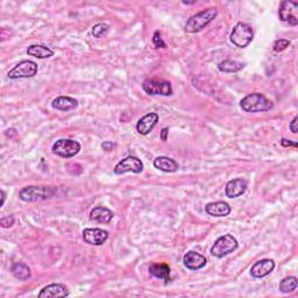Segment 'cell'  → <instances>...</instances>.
Listing matches in <instances>:
<instances>
[{
    "label": "cell",
    "instance_id": "cb8c5ba5",
    "mask_svg": "<svg viewBox=\"0 0 298 298\" xmlns=\"http://www.w3.org/2000/svg\"><path fill=\"white\" fill-rule=\"evenodd\" d=\"M11 272H12L15 278H18L20 281H26L30 277V269L25 263H15V265H13L12 269H11Z\"/></svg>",
    "mask_w": 298,
    "mask_h": 298
},
{
    "label": "cell",
    "instance_id": "ba28073f",
    "mask_svg": "<svg viewBox=\"0 0 298 298\" xmlns=\"http://www.w3.org/2000/svg\"><path fill=\"white\" fill-rule=\"evenodd\" d=\"M37 64L33 61H22L18 63L13 69H11L7 73L9 78L19 79V78H29L35 76L37 73Z\"/></svg>",
    "mask_w": 298,
    "mask_h": 298
},
{
    "label": "cell",
    "instance_id": "3957f363",
    "mask_svg": "<svg viewBox=\"0 0 298 298\" xmlns=\"http://www.w3.org/2000/svg\"><path fill=\"white\" fill-rule=\"evenodd\" d=\"M217 9L216 7H210L202 11V12L197 13L189 19L187 25H185V32L187 33H198L203 30L208 24L214 21V19L217 17Z\"/></svg>",
    "mask_w": 298,
    "mask_h": 298
},
{
    "label": "cell",
    "instance_id": "d6986e66",
    "mask_svg": "<svg viewBox=\"0 0 298 298\" xmlns=\"http://www.w3.org/2000/svg\"><path fill=\"white\" fill-rule=\"evenodd\" d=\"M154 167L164 173H175L179 169V163L167 156H158L154 160Z\"/></svg>",
    "mask_w": 298,
    "mask_h": 298
},
{
    "label": "cell",
    "instance_id": "603a6c76",
    "mask_svg": "<svg viewBox=\"0 0 298 298\" xmlns=\"http://www.w3.org/2000/svg\"><path fill=\"white\" fill-rule=\"evenodd\" d=\"M245 67L241 62L238 61H233V60H225L223 62H220L218 64V69L222 72H227V73H233V72H238L241 70V69Z\"/></svg>",
    "mask_w": 298,
    "mask_h": 298
},
{
    "label": "cell",
    "instance_id": "2e32d148",
    "mask_svg": "<svg viewBox=\"0 0 298 298\" xmlns=\"http://www.w3.org/2000/svg\"><path fill=\"white\" fill-rule=\"evenodd\" d=\"M205 211L212 217H226L231 214V206L225 202H214L205 205Z\"/></svg>",
    "mask_w": 298,
    "mask_h": 298
},
{
    "label": "cell",
    "instance_id": "44dd1931",
    "mask_svg": "<svg viewBox=\"0 0 298 298\" xmlns=\"http://www.w3.org/2000/svg\"><path fill=\"white\" fill-rule=\"evenodd\" d=\"M27 54L29 56L36 57V59H48V57H52L54 55V52L50 48L46 47V46L42 45H32L30 47L27 49Z\"/></svg>",
    "mask_w": 298,
    "mask_h": 298
},
{
    "label": "cell",
    "instance_id": "9c48e42d",
    "mask_svg": "<svg viewBox=\"0 0 298 298\" xmlns=\"http://www.w3.org/2000/svg\"><path fill=\"white\" fill-rule=\"evenodd\" d=\"M143 170V163L140 158L135 156H127L119 162L114 167V173L117 175H122L125 173L140 174Z\"/></svg>",
    "mask_w": 298,
    "mask_h": 298
},
{
    "label": "cell",
    "instance_id": "6da1fadb",
    "mask_svg": "<svg viewBox=\"0 0 298 298\" xmlns=\"http://www.w3.org/2000/svg\"><path fill=\"white\" fill-rule=\"evenodd\" d=\"M240 107L242 108V111L248 112V113H258V112L272 110L274 103L261 94H251L241 99Z\"/></svg>",
    "mask_w": 298,
    "mask_h": 298
},
{
    "label": "cell",
    "instance_id": "4316f807",
    "mask_svg": "<svg viewBox=\"0 0 298 298\" xmlns=\"http://www.w3.org/2000/svg\"><path fill=\"white\" fill-rule=\"evenodd\" d=\"M290 46V41L289 40H285V38H280V40H276L274 42V46L273 48L276 53H281L285 50Z\"/></svg>",
    "mask_w": 298,
    "mask_h": 298
},
{
    "label": "cell",
    "instance_id": "836d02e7",
    "mask_svg": "<svg viewBox=\"0 0 298 298\" xmlns=\"http://www.w3.org/2000/svg\"><path fill=\"white\" fill-rule=\"evenodd\" d=\"M5 198H6V193L4 190H2V205H0V206H3L4 203H5Z\"/></svg>",
    "mask_w": 298,
    "mask_h": 298
},
{
    "label": "cell",
    "instance_id": "7a4b0ae2",
    "mask_svg": "<svg viewBox=\"0 0 298 298\" xmlns=\"http://www.w3.org/2000/svg\"><path fill=\"white\" fill-rule=\"evenodd\" d=\"M55 188L53 187H46V185H30V187H26L21 189V191L19 192V198L22 202L27 203H33V202H40V200H45L55 195Z\"/></svg>",
    "mask_w": 298,
    "mask_h": 298
},
{
    "label": "cell",
    "instance_id": "9a60e30c",
    "mask_svg": "<svg viewBox=\"0 0 298 298\" xmlns=\"http://www.w3.org/2000/svg\"><path fill=\"white\" fill-rule=\"evenodd\" d=\"M69 296V290L67 286L61 283H53L45 286L38 293L40 298H48V297H67Z\"/></svg>",
    "mask_w": 298,
    "mask_h": 298
},
{
    "label": "cell",
    "instance_id": "7402d4cb",
    "mask_svg": "<svg viewBox=\"0 0 298 298\" xmlns=\"http://www.w3.org/2000/svg\"><path fill=\"white\" fill-rule=\"evenodd\" d=\"M297 9H298V3H296V2H288V0L282 2L281 6H280V11H278L280 19L282 21L288 22L289 19L295 15V14H292V11L297 10Z\"/></svg>",
    "mask_w": 298,
    "mask_h": 298
},
{
    "label": "cell",
    "instance_id": "d6a6232c",
    "mask_svg": "<svg viewBox=\"0 0 298 298\" xmlns=\"http://www.w3.org/2000/svg\"><path fill=\"white\" fill-rule=\"evenodd\" d=\"M168 134H169V130L168 129H163L161 131V140L165 142L168 140Z\"/></svg>",
    "mask_w": 298,
    "mask_h": 298
},
{
    "label": "cell",
    "instance_id": "83f0119b",
    "mask_svg": "<svg viewBox=\"0 0 298 298\" xmlns=\"http://www.w3.org/2000/svg\"><path fill=\"white\" fill-rule=\"evenodd\" d=\"M153 44L157 48H165V47H167L165 42L163 40H162L161 33L158 32V30H156V32L154 33V35H153Z\"/></svg>",
    "mask_w": 298,
    "mask_h": 298
},
{
    "label": "cell",
    "instance_id": "ac0fdd59",
    "mask_svg": "<svg viewBox=\"0 0 298 298\" xmlns=\"http://www.w3.org/2000/svg\"><path fill=\"white\" fill-rule=\"evenodd\" d=\"M114 214L111 210H108L107 207L104 206H97L90 214V219L92 222L100 223V224H108L113 218Z\"/></svg>",
    "mask_w": 298,
    "mask_h": 298
},
{
    "label": "cell",
    "instance_id": "7c38bea8",
    "mask_svg": "<svg viewBox=\"0 0 298 298\" xmlns=\"http://www.w3.org/2000/svg\"><path fill=\"white\" fill-rule=\"evenodd\" d=\"M184 266L190 270H198L202 269L206 265V258L203 257L202 254L197 253V251H188L183 258Z\"/></svg>",
    "mask_w": 298,
    "mask_h": 298
},
{
    "label": "cell",
    "instance_id": "484cf974",
    "mask_svg": "<svg viewBox=\"0 0 298 298\" xmlns=\"http://www.w3.org/2000/svg\"><path fill=\"white\" fill-rule=\"evenodd\" d=\"M108 30V26L106 24H103V22H100V24H97L96 26H94V28H92V35L95 37H102L105 35Z\"/></svg>",
    "mask_w": 298,
    "mask_h": 298
},
{
    "label": "cell",
    "instance_id": "52a82bcc",
    "mask_svg": "<svg viewBox=\"0 0 298 298\" xmlns=\"http://www.w3.org/2000/svg\"><path fill=\"white\" fill-rule=\"evenodd\" d=\"M142 89L146 94L152 96H172L173 95V88L172 84L167 80H162L157 78H150L146 79L142 83Z\"/></svg>",
    "mask_w": 298,
    "mask_h": 298
},
{
    "label": "cell",
    "instance_id": "8992f818",
    "mask_svg": "<svg viewBox=\"0 0 298 298\" xmlns=\"http://www.w3.org/2000/svg\"><path fill=\"white\" fill-rule=\"evenodd\" d=\"M238 248V240L233 235L226 234L216 240L215 245L212 246L211 254L216 258H224L231 254Z\"/></svg>",
    "mask_w": 298,
    "mask_h": 298
},
{
    "label": "cell",
    "instance_id": "f1b7e54d",
    "mask_svg": "<svg viewBox=\"0 0 298 298\" xmlns=\"http://www.w3.org/2000/svg\"><path fill=\"white\" fill-rule=\"evenodd\" d=\"M14 224V217L13 216H9V217H4L0 220V225L4 228H9V227H12Z\"/></svg>",
    "mask_w": 298,
    "mask_h": 298
},
{
    "label": "cell",
    "instance_id": "30bf717a",
    "mask_svg": "<svg viewBox=\"0 0 298 298\" xmlns=\"http://www.w3.org/2000/svg\"><path fill=\"white\" fill-rule=\"evenodd\" d=\"M84 241L92 246H102L108 239V232L102 228H85L83 231Z\"/></svg>",
    "mask_w": 298,
    "mask_h": 298
},
{
    "label": "cell",
    "instance_id": "4fadbf2b",
    "mask_svg": "<svg viewBox=\"0 0 298 298\" xmlns=\"http://www.w3.org/2000/svg\"><path fill=\"white\" fill-rule=\"evenodd\" d=\"M247 190V182L242 179H235L228 182L225 188V193L228 198H237L243 195Z\"/></svg>",
    "mask_w": 298,
    "mask_h": 298
},
{
    "label": "cell",
    "instance_id": "4dcf8cb0",
    "mask_svg": "<svg viewBox=\"0 0 298 298\" xmlns=\"http://www.w3.org/2000/svg\"><path fill=\"white\" fill-rule=\"evenodd\" d=\"M297 122H298V118L295 117L292 119V121L290 122V131L292 132L293 134H297L298 133V127H297Z\"/></svg>",
    "mask_w": 298,
    "mask_h": 298
},
{
    "label": "cell",
    "instance_id": "e575fe53",
    "mask_svg": "<svg viewBox=\"0 0 298 298\" xmlns=\"http://www.w3.org/2000/svg\"><path fill=\"white\" fill-rule=\"evenodd\" d=\"M183 4H184V5H193V4H196V2H191V3H189V2H183Z\"/></svg>",
    "mask_w": 298,
    "mask_h": 298
},
{
    "label": "cell",
    "instance_id": "e0dca14e",
    "mask_svg": "<svg viewBox=\"0 0 298 298\" xmlns=\"http://www.w3.org/2000/svg\"><path fill=\"white\" fill-rule=\"evenodd\" d=\"M52 106H53V108H55V110L68 112V111L75 110V108L78 107V102H77L75 98H71V97L61 96V97H57L56 99L53 100Z\"/></svg>",
    "mask_w": 298,
    "mask_h": 298
},
{
    "label": "cell",
    "instance_id": "1f68e13d",
    "mask_svg": "<svg viewBox=\"0 0 298 298\" xmlns=\"http://www.w3.org/2000/svg\"><path fill=\"white\" fill-rule=\"evenodd\" d=\"M281 145L283 147H297V142H293V141H290L288 139H282L281 140Z\"/></svg>",
    "mask_w": 298,
    "mask_h": 298
},
{
    "label": "cell",
    "instance_id": "8fae6325",
    "mask_svg": "<svg viewBox=\"0 0 298 298\" xmlns=\"http://www.w3.org/2000/svg\"><path fill=\"white\" fill-rule=\"evenodd\" d=\"M275 268V262L270 259H263L261 261H258L251 267L250 275L254 278H262L268 276Z\"/></svg>",
    "mask_w": 298,
    "mask_h": 298
},
{
    "label": "cell",
    "instance_id": "5b68a950",
    "mask_svg": "<svg viewBox=\"0 0 298 298\" xmlns=\"http://www.w3.org/2000/svg\"><path fill=\"white\" fill-rule=\"evenodd\" d=\"M80 143L75 140H69V139H60L53 145L52 152L56 156L63 158H70L76 156L80 152Z\"/></svg>",
    "mask_w": 298,
    "mask_h": 298
},
{
    "label": "cell",
    "instance_id": "d4e9b609",
    "mask_svg": "<svg viewBox=\"0 0 298 298\" xmlns=\"http://www.w3.org/2000/svg\"><path fill=\"white\" fill-rule=\"evenodd\" d=\"M278 288H280V291L283 293H290L295 291L297 288V278L295 276H289L283 278V280L281 281Z\"/></svg>",
    "mask_w": 298,
    "mask_h": 298
},
{
    "label": "cell",
    "instance_id": "277c9868",
    "mask_svg": "<svg viewBox=\"0 0 298 298\" xmlns=\"http://www.w3.org/2000/svg\"><path fill=\"white\" fill-rule=\"evenodd\" d=\"M253 36L254 33L251 27L245 22H239L232 30L231 41L239 48H246L253 40Z\"/></svg>",
    "mask_w": 298,
    "mask_h": 298
},
{
    "label": "cell",
    "instance_id": "ffe728a7",
    "mask_svg": "<svg viewBox=\"0 0 298 298\" xmlns=\"http://www.w3.org/2000/svg\"><path fill=\"white\" fill-rule=\"evenodd\" d=\"M149 273L153 275L154 277L161 278L165 282L169 281L170 278V267L167 263H152L149 266Z\"/></svg>",
    "mask_w": 298,
    "mask_h": 298
},
{
    "label": "cell",
    "instance_id": "f546056e",
    "mask_svg": "<svg viewBox=\"0 0 298 298\" xmlns=\"http://www.w3.org/2000/svg\"><path fill=\"white\" fill-rule=\"evenodd\" d=\"M115 147H117V145H115L114 142H111V141H106L104 142L102 145V148L104 150H106V152H110V150H113Z\"/></svg>",
    "mask_w": 298,
    "mask_h": 298
},
{
    "label": "cell",
    "instance_id": "5bb4252c",
    "mask_svg": "<svg viewBox=\"0 0 298 298\" xmlns=\"http://www.w3.org/2000/svg\"><path fill=\"white\" fill-rule=\"evenodd\" d=\"M158 121V115L156 113H148L139 120L137 123V131L139 134L147 135L153 131Z\"/></svg>",
    "mask_w": 298,
    "mask_h": 298
}]
</instances>
